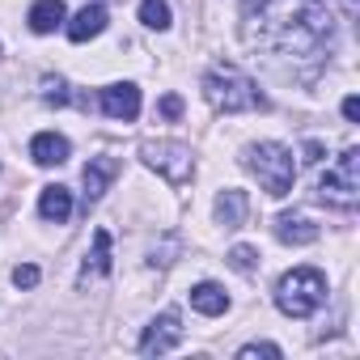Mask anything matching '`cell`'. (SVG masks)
Segmentation results:
<instances>
[{"mask_svg": "<svg viewBox=\"0 0 360 360\" xmlns=\"http://www.w3.org/2000/svg\"><path fill=\"white\" fill-rule=\"evenodd\" d=\"M335 18L322 0H246V39L276 56H314L330 43Z\"/></svg>", "mask_w": 360, "mask_h": 360, "instance_id": "obj_1", "label": "cell"}, {"mask_svg": "<svg viewBox=\"0 0 360 360\" xmlns=\"http://www.w3.org/2000/svg\"><path fill=\"white\" fill-rule=\"evenodd\" d=\"M204 98L217 110H225V115H242V110H263L267 106L259 85L238 64H212V72L204 77Z\"/></svg>", "mask_w": 360, "mask_h": 360, "instance_id": "obj_2", "label": "cell"}, {"mask_svg": "<svg viewBox=\"0 0 360 360\" xmlns=\"http://www.w3.org/2000/svg\"><path fill=\"white\" fill-rule=\"evenodd\" d=\"M246 169L263 183V191L271 200H284L292 191V178H297V161L284 144L276 140H263V144H250L246 148Z\"/></svg>", "mask_w": 360, "mask_h": 360, "instance_id": "obj_3", "label": "cell"}, {"mask_svg": "<svg viewBox=\"0 0 360 360\" xmlns=\"http://www.w3.org/2000/svg\"><path fill=\"white\" fill-rule=\"evenodd\" d=\"M322 301H326V276L318 267H297L276 284V305L288 318H309L322 309Z\"/></svg>", "mask_w": 360, "mask_h": 360, "instance_id": "obj_4", "label": "cell"}, {"mask_svg": "<svg viewBox=\"0 0 360 360\" xmlns=\"http://www.w3.org/2000/svg\"><path fill=\"white\" fill-rule=\"evenodd\" d=\"M318 200L330 208H356L360 204V148H343L326 174L318 178Z\"/></svg>", "mask_w": 360, "mask_h": 360, "instance_id": "obj_5", "label": "cell"}, {"mask_svg": "<svg viewBox=\"0 0 360 360\" xmlns=\"http://www.w3.org/2000/svg\"><path fill=\"white\" fill-rule=\"evenodd\" d=\"M144 161L165 174V183H187L191 178V148L187 144H178V140H148L144 148Z\"/></svg>", "mask_w": 360, "mask_h": 360, "instance_id": "obj_6", "label": "cell"}, {"mask_svg": "<svg viewBox=\"0 0 360 360\" xmlns=\"http://www.w3.org/2000/svg\"><path fill=\"white\" fill-rule=\"evenodd\" d=\"M178 343H183V318H178V309H165V314L153 318L148 330L140 335V356H165V352H174Z\"/></svg>", "mask_w": 360, "mask_h": 360, "instance_id": "obj_7", "label": "cell"}, {"mask_svg": "<svg viewBox=\"0 0 360 360\" xmlns=\"http://www.w3.org/2000/svg\"><path fill=\"white\" fill-rule=\"evenodd\" d=\"M98 106H102V115H106V119L131 123V119L140 115V89H136L131 81H123V85H106V89H102V98H98Z\"/></svg>", "mask_w": 360, "mask_h": 360, "instance_id": "obj_8", "label": "cell"}, {"mask_svg": "<svg viewBox=\"0 0 360 360\" xmlns=\"http://www.w3.org/2000/svg\"><path fill=\"white\" fill-rule=\"evenodd\" d=\"M115 174H119V161H115V157H89V165H85V174H81V178H85V200H102Z\"/></svg>", "mask_w": 360, "mask_h": 360, "instance_id": "obj_9", "label": "cell"}, {"mask_svg": "<svg viewBox=\"0 0 360 360\" xmlns=\"http://www.w3.org/2000/svg\"><path fill=\"white\" fill-rule=\"evenodd\" d=\"M30 157H34L39 165H64V161L72 157V144H68L64 136H56V131H39V136L30 140Z\"/></svg>", "mask_w": 360, "mask_h": 360, "instance_id": "obj_10", "label": "cell"}, {"mask_svg": "<svg viewBox=\"0 0 360 360\" xmlns=\"http://www.w3.org/2000/svg\"><path fill=\"white\" fill-rule=\"evenodd\" d=\"M246 212H250L246 191L229 187V191L217 195V225H225V229H242V225H246Z\"/></svg>", "mask_w": 360, "mask_h": 360, "instance_id": "obj_11", "label": "cell"}, {"mask_svg": "<svg viewBox=\"0 0 360 360\" xmlns=\"http://www.w3.org/2000/svg\"><path fill=\"white\" fill-rule=\"evenodd\" d=\"M64 30H68V39H72V43H89V39H98V34L106 30V9H102V5H85V9L64 26Z\"/></svg>", "mask_w": 360, "mask_h": 360, "instance_id": "obj_12", "label": "cell"}, {"mask_svg": "<svg viewBox=\"0 0 360 360\" xmlns=\"http://www.w3.org/2000/svg\"><path fill=\"white\" fill-rule=\"evenodd\" d=\"M276 238H280L284 246H309V242H318V225H314L309 217L284 212V217L276 221Z\"/></svg>", "mask_w": 360, "mask_h": 360, "instance_id": "obj_13", "label": "cell"}, {"mask_svg": "<svg viewBox=\"0 0 360 360\" xmlns=\"http://www.w3.org/2000/svg\"><path fill=\"white\" fill-rule=\"evenodd\" d=\"M39 217L64 225V221L72 217V191H68V187H43V195H39Z\"/></svg>", "mask_w": 360, "mask_h": 360, "instance_id": "obj_14", "label": "cell"}, {"mask_svg": "<svg viewBox=\"0 0 360 360\" xmlns=\"http://www.w3.org/2000/svg\"><path fill=\"white\" fill-rule=\"evenodd\" d=\"M191 309H195V314H204V318H217V314H225V309H229V297H225V288H221V284L204 280V284H195V288H191Z\"/></svg>", "mask_w": 360, "mask_h": 360, "instance_id": "obj_15", "label": "cell"}, {"mask_svg": "<svg viewBox=\"0 0 360 360\" xmlns=\"http://www.w3.org/2000/svg\"><path fill=\"white\" fill-rule=\"evenodd\" d=\"M64 18H68L64 0H39V5H30V30H34V34H51V30H60Z\"/></svg>", "mask_w": 360, "mask_h": 360, "instance_id": "obj_16", "label": "cell"}, {"mask_svg": "<svg viewBox=\"0 0 360 360\" xmlns=\"http://www.w3.org/2000/svg\"><path fill=\"white\" fill-rule=\"evenodd\" d=\"M106 271H110V233L98 229V233H94V250L85 255V267H81V284H85L89 276H106Z\"/></svg>", "mask_w": 360, "mask_h": 360, "instance_id": "obj_17", "label": "cell"}, {"mask_svg": "<svg viewBox=\"0 0 360 360\" xmlns=\"http://www.w3.org/2000/svg\"><path fill=\"white\" fill-rule=\"evenodd\" d=\"M140 22L148 30H169V5L165 0H140Z\"/></svg>", "mask_w": 360, "mask_h": 360, "instance_id": "obj_18", "label": "cell"}, {"mask_svg": "<svg viewBox=\"0 0 360 360\" xmlns=\"http://www.w3.org/2000/svg\"><path fill=\"white\" fill-rule=\"evenodd\" d=\"M68 81H60V77H43V102H51V106H68Z\"/></svg>", "mask_w": 360, "mask_h": 360, "instance_id": "obj_19", "label": "cell"}, {"mask_svg": "<svg viewBox=\"0 0 360 360\" xmlns=\"http://www.w3.org/2000/svg\"><path fill=\"white\" fill-rule=\"evenodd\" d=\"M229 267L233 271H255L259 267V250L255 246H233L229 250Z\"/></svg>", "mask_w": 360, "mask_h": 360, "instance_id": "obj_20", "label": "cell"}, {"mask_svg": "<svg viewBox=\"0 0 360 360\" xmlns=\"http://www.w3.org/2000/svg\"><path fill=\"white\" fill-rule=\"evenodd\" d=\"M238 356H242V360H255V356H267V360H276V356H280V347H276V343H246Z\"/></svg>", "mask_w": 360, "mask_h": 360, "instance_id": "obj_21", "label": "cell"}, {"mask_svg": "<svg viewBox=\"0 0 360 360\" xmlns=\"http://www.w3.org/2000/svg\"><path fill=\"white\" fill-rule=\"evenodd\" d=\"M13 284H18V288H34V284H39V267H34V263L13 267Z\"/></svg>", "mask_w": 360, "mask_h": 360, "instance_id": "obj_22", "label": "cell"}, {"mask_svg": "<svg viewBox=\"0 0 360 360\" xmlns=\"http://www.w3.org/2000/svg\"><path fill=\"white\" fill-rule=\"evenodd\" d=\"M178 115H183V98H178V94H165V98H161V119H178Z\"/></svg>", "mask_w": 360, "mask_h": 360, "instance_id": "obj_23", "label": "cell"}, {"mask_svg": "<svg viewBox=\"0 0 360 360\" xmlns=\"http://www.w3.org/2000/svg\"><path fill=\"white\" fill-rule=\"evenodd\" d=\"M343 119H347V123H356V119H360V98H356V94H347V98H343Z\"/></svg>", "mask_w": 360, "mask_h": 360, "instance_id": "obj_24", "label": "cell"}, {"mask_svg": "<svg viewBox=\"0 0 360 360\" xmlns=\"http://www.w3.org/2000/svg\"><path fill=\"white\" fill-rule=\"evenodd\" d=\"M322 157H326V148H322V140H309V144H305V161H309V165H318Z\"/></svg>", "mask_w": 360, "mask_h": 360, "instance_id": "obj_25", "label": "cell"}]
</instances>
